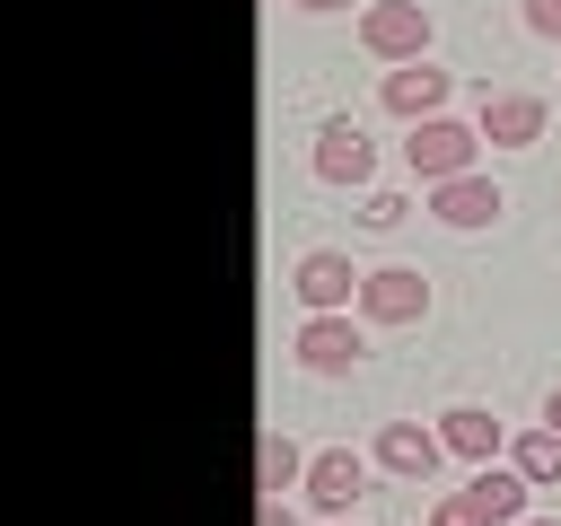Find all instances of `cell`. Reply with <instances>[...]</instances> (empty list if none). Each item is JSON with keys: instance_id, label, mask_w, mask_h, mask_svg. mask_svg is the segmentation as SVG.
Here are the masks:
<instances>
[{"instance_id": "ffe728a7", "label": "cell", "mask_w": 561, "mask_h": 526, "mask_svg": "<svg viewBox=\"0 0 561 526\" xmlns=\"http://www.w3.org/2000/svg\"><path fill=\"white\" fill-rule=\"evenodd\" d=\"M543 421H552V430H561V386H552V395H543Z\"/></svg>"}, {"instance_id": "8992f818", "label": "cell", "mask_w": 561, "mask_h": 526, "mask_svg": "<svg viewBox=\"0 0 561 526\" xmlns=\"http://www.w3.org/2000/svg\"><path fill=\"white\" fill-rule=\"evenodd\" d=\"M289 351H298V368H307V377H351V368L368 359V342H359V324H351V316H307V324L289 333Z\"/></svg>"}, {"instance_id": "4fadbf2b", "label": "cell", "mask_w": 561, "mask_h": 526, "mask_svg": "<svg viewBox=\"0 0 561 526\" xmlns=\"http://www.w3.org/2000/svg\"><path fill=\"white\" fill-rule=\"evenodd\" d=\"M438 438H447V456H465V465H491V456L508 447V430H500L482 403H456V412H438Z\"/></svg>"}, {"instance_id": "ba28073f", "label": "cell", "mask_w": 561, "mask_h": 526, "mask_svg": "<svg viewBox=\"0 0 561 526\" xmlns=\"http://www.w3.org/2000/svg\"><path fill=\"white\" fill-rule=\"evenodd\" d=\"M473 123H482V140H491V149H535L552 114H543V96H526V88H482Z\"/></svg>"}, {"instance_id": "5bb4252c", "label": "cell", "mask_w": 561, "mask_h": 526, "mask_svg": "<svg viewBox=\"0 0 561 526\" xmlns=\"http://www.w3.org/2000/svg\"><path fill=\"white\" fill-rule=\"evenodd\" d=\"M254 482H263V491H298V482H307V456H298V438H289L280 421H272L263 447H254Z\"/></svg>"}, {"instance_id": "277c9868", "label": "cell", "mask_w": 561, "mask_h": 526, "mask_svg": "<svg viewBox=\"0 0 561 526\" xmlns=\"http://www.w3.org/2000/svg\"><path fill=\"white\" fill-rule=\"evenodd\" d=\"M368 465H377L386 482L430 491V482H438V465H447V438H438V430H421V421H386V430H377V447H368Z\"/></svg>"}, {"instance_id": "7a4b0ae2", "label": "cell", "mask_w": 561, "mask_h": 526, "mask_svg": "<svg viewBox=\"0 0 561 526\" xmlns=\"http://www.w3.org/2000/svg\"><path fill=\"white\" fill-rule=\"evenodd\" d=\"M403 158H412V175H421V184H447V175H473V158H482V123H456V114H430V123H412V140H403Z\"/></svg>"}, {"instance_id": "5b68a950", "label": "cell", "mask_w": 561, "mask_h": 526, "mask_svg": "<svg viewBox=\"0 0 561 526\" xmlns=\"http://www.w3.org/2000/svg\"><path fill=\"white\" fill-rule=\"evenodd\" d=\"M359 44L377 61H430V9L421 0H368L359 9Z\"/></svg>"}, {"instance_id": "44dd1931", "label": "cell", "mask_w": 561, "mask_h": 526, "mask_svg": "<svg viewBox=\"0 0 561 526\" xmlns=\"http://www.w3.org/2000/svg\"><path fill=\"white\" fill-rule=\"evenodd\" d=\"M517 526H552V517H517Z\"/></svg>"}, {"instance_id": "3957f363", "label": "cell", "mask_w": 561, "mask_h": 526, "mask_svg": "<svg viewBox=\"0 0 561 526\" xmlns=\"http://www.w3.org/2000/svg\"><path fill=\"white\" fill-rule=\"evenodd\" d=\"M359 281H368V272H359L351 254H333V245H307V254L289 263V289H298L307 316H351V307H359Z\"/></svg>"}, {"instance_id": "7402d4cb", "label": "cell", "mask_w": 561, "mask_h": 526, "mask_svg": "<svg viewBox=\"0 0 561 526\" xmlns=\"http://www.w3.org/2000/svg\"><path fill=\"white\" fill-rule=\"evenodd\" d=\"M333 526H351V517H333Z\"/></svg>"}, {"instance_id": "e0dca14e", "label": "cell", "mask_w": 561, "mask_h": 526, "mask_svg": "<svg viewBox=\"0 0 561 526\" xmlns=\"http://www.w3.org/2000/svg\"><path fill=\"white\" fill-rule=\"evenodd\" d=\"M517 18H526V35L561 44V0H517Z\"/></svg>"}, {"instance_id": "30bf717a", "label": "cell", "mask_w": 561, "mask_h": 526, "mask_svg": "<svg viewBox=\"0 0 561 526\" xmlns=\"http://www.w3.org/2000/svg\"><path fill=\"white\" fill-rule=\"evenodd\" d=\"M307 167H316V184H368V175H377V149H368V132H359L351 114H333V123L316 132Z\"/></svg>"}, {"instance_id": "7c38bea8", "label": "cell", "mask_w": 561, "mask_h": 526, "mask_svg": "<svg viewBox=\"0 0 561 526\" xmlns=\"http://www.w3.org/2000/svg\"><path fill=\"white\" fill-rule=\"evenodd\" d=\"M508 202H500V184L473 167V175H447V184H430V219H447V228H491Z\"/></svg>"}, {"instance_id": "ac0fdd59", "label": "cell", "mask_w": 561, "mask_h": 526, "mask_svg": "<svg viewBox=\"0 0 561 526\" xmlns=\"http://www.w3.org/2000/svg\"><path fill=\"white\" fill-rule=\"evenodd\" d=\"M254 526H298V508H289L280 491H263V508H254Z\"/></svg>"}, {"instance_id": "8fae6325", "label": "cell", "mask_w": 561, "mask_h": 526, "mask_svg": "<svg viewBox=\"0 0 561 526\" xmlns=\"http://www.w3.org/2000/svg\"><path fill=\"white\" fill-rule=\"evenodd\" d=\"M298 491L316 500V517H351V500L368 491V465L351 447H324V456H307V482Z\"/></svg>"}, {"instance_id": "52a82bcc", "label": "cell", "mask_w": 561, "mask_h": 526, "mask_svg": "<svg viewBox=\"0 0 561 526\" xmlns=\"http://www.w3.org/2000/svg\"><path fill=\"white\" fill-rule=\"evenodd\" d=\"M447 96H456V79H447L438 61H394V70L377 79V105H386V114H403V123L447 114Z\"/></svg>"}, {"instance_id": "6da1fadb", "label": "cell", "mask_w": 561, "mask_h": 526, "mask_svg": "<svg viewBox=\"0 0 561 526\" xmlns=\"http://www.w3.org/2000/svg\"><path fill=\"white\" fill-rule=\"evenodd\" d=\"M526 491H535V482H526L517 465H482L465 491H438V500H430V526H517V517H526Z\"/></svg>"}, {"instance_id": "d6986e66", "label": "cell", "mask_w": 561, "mask_h": 526, "mask_svg": "<svg viewBox=\"0 0 561 526\" xmlns=\"http://www.w3.org/2000/svg\"><path fill=\"white\" fill-rule=\"evenodd\" d=\"M289 9H307V18H333V9H351V0H289Z\"/></svg>"}, {"instance_id": "9c48e42d", "label": "cell", "mask_w": 561, "mask_h": 526, "mask_svg": "<svg viewBox=\"0 0 561 526\" xmlns=\"http://www.w3.org/2000/svg\"><path fill=\"white\" fill-rule=\"evenodd\" d=\"M359 316H368V324H421V316H430V281H421L412 263H377V272L359 281Z\"/></svg>"}, {"instance_id": "9a60e30c", "label": "cell", "mask_w": 561, "mask_h": 526, "mask_svg": "<svg viewBox=\"0 0 561 526\" xmlns=\"http://www.w3.org/2000/svg\"><path fill=\"white\" fill-rule=\"evenodd\" d=\"M508 465H517L535 491L561 482V430H552V421H543V430H517V438H508Z\"/></svg>"}, {"instance_id": "2e32d148", "label": "cell", "mask_w": 561, "mask_h": 526, "mask_svg": "<svg viewBox=\"0 0 561 526\" xmlns=\"http://www.w3.org/2000/svg\"><path fill=\"white\" fill-rule=\"evenodd\" d=\"M403 219H412V202H403V193H368V202H359V228H377V237H386V228H403Z\"/></svg>"}]
</instances>
